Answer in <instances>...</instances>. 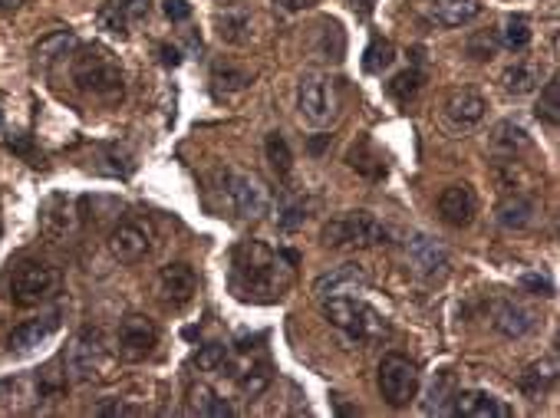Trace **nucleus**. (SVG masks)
<instances>
[{
	"label": "nucleus",
	"mask_w": 560,
	"mask_h": 418,
	"mask_svg": "<svg viewBox=\"0 0 560 418\" xmlns=\"http://www.w3.org/2000/svg\"><path fill=\"white\" fill-rule=\"evenodd\" d=\"M294 251H274L264 241H241L231 251V290L244 303L284 300L294 280Z\"/></svg>",
	"instance_id": "nucleus-1"
},
{
	"label": "nucleus",
	"mask_w": 560,
	"mask_h": 418,
	"mask_svg": "<svg viewBox=\"0 0 560 418\" xmlns=\"http://www.w3.org/2000/svg\"><path fill=\"white\" fill-rule=\"evenodd\" d=\"M70 79L73 86L86 93L96 103H119L126 93V76H122L119 60L106 47H76L70 60Z\"/></svg>",
	"instance_id": "nucleus-2"
},
{
	"label": "nucleus",
	"mask_w": 560,
	"mask_h": 418,
	"mask_svg": "<svg viewBox=\"0 0 560 418\" xmlns=\"http://www.w3.org/2000/svg\"><path fill=\"white\" fill-rule=\"evenodd\" d=\"M320 241L323 247H333V251H366V247L389 244L392 234L369 211H343L323 224Z\"/></svg>",
	"instance_id": "nucleus-3"
},
{
	"label": "nucleus",
	"mask_w": 560,
	"mask_h": 418,
	"mask_svg": "<svg viewBox=\"0 0 560 418\" xmlns=\"http://www.w3.org/2000/svg\"><path fill=\"white\" fill-rule=\"evenodd\" d=\"M297 112L310 129H330L343 112V93L336 76L310 70L297 83Z\"/></svg>",
	"instance_id": "nucleus-4"
},
{
	"label": "nucleus",
	"mask_w": 560,
	"mask_h": 418,
	"mask_svg": "<svg viewBox=\"0 0 560 418\" xmlns=\"http://www.w3.org/2000/svg\"><path fill=\"white\" fill-rule=\"evenodd\" d=\"M320 310L327 323L353 343H373L389 333V323L363 297H327L320 300Z\"/></svg>",
	"instance_id": "nucleus-5"
},
{
	"label": "nucleus",
	"mask_w": 560,
	"mask_h": 418,
	"mask_svg": "<svg viewBox=\"0 0 560 418\" xmlns=\"http://www.w3.org/2000/svg\"><path fill=\"white\" fill-rule=\"evenodd\" d=\"M63 287V274L47 261H24L17 264L10 277V300L17 307H43L50 303Z\"/></svg>",
	"instance_id": "nucleus-6"
},
{
	"label": "nucleus",
	"mask_w": 560,
	"mask_h": 418,
	"mask_svg": "<svg viewBox=\"0 0 560 418\" xmlns=\"http://www.w3.org/2000/svg\"><path fill=\"white\" fill-rule=\"evenodd\" d=\"M376 382H379V395H383L392 409H406V405L419 395L422 372L416 366V359H409L402 353H386L383 359H379Z\"/></svg>",
	"instance_id": "nucleus-7"
},
{
	"label": "nucleus",
	"mask_w": 560,
	"mask_h": 418,
	"mask_svg": "<svg viewBox=\"0 0 560 418\" xmlns=\"http://www.w3.org/2000/svg\"><path fill=\"white\" fill-rule=\"evenodd\" d=\"M221 191L228 198L231 211L244 221H257L271 211V188H267L254 172H238V168H228L221 175Z\"/></svg>",
	"instance_id": "nucleus-8"
},
{
	"label": "nucleus",
	"mask_w": 560,
	"mask_h": 418,
	"mask_svg": "<svg viewBox=\"0 0 560 418\" xmlns=\"http://www.w3.org/2000/svg\"><path fill=\"white\" fill-rule=\"evenodd\" d=\"M66 366L76 379H106L109 376V366H112V356L103 343V333L99 330H83L80 336L73 340L70 353H66Z\"/></svg>",
	"instance_id": "nucleus-9"
},
{
	"label": "nucleus",
	"mask_w": 560,
	"mask_h": 418,
	"mask_svg": "<svg viewBox=\"0 0 560 418\" xmlns=\"http://www.w3.org/2000/svg\"><path fill=\"white\" fill-rule=\"evenodd\" d=\"M80 218V201L73 195H63V191H53L40 205V234L47 241H70L80 231Z\"/></svg>",
	"instance_id": "nucleus-10"
},
{
	"label": "nucleus",
	"mask_w": 560,
	"mask_h": 418,
	"mask_svg": "<svg viewBox=\"0 0 560 418\" xmlns=\"http://www.w3.org/2000/svg\"><path fill=\"white\" fill-rule=\"evenodd\" d=\"M155 346H159V326H155L149 316L142 313H129L126 320L119 323V333H116V349H119V359H126V363H145Z\"/></svg>",
	"instance_id": "nucleus-11"
},
{
	"label": "nucleus",
	"mask_w": 560,
	"mask_h": 418,
	"mask_svg": "<svg viewBox=\"0 0 560 418\" xmlns=\"http://www.w3.org/2000/svg\"><path fill=\"white\" fill-rule=\"evenodd\" d=\"M373 284V277H369V270L363 264H340L327 270V274H320L313 280V293H317V300H327V297H363Z\"/></svg>",
	"instance_id": "nucleus-12"
},
{
	"label": "nucleus",
	"mask_w": 560,
	"mask_h": 418,
	"mask_svg": "<svg viewBox=\"0 0 560 418\" xmlns=\"http://www.w3.org/2000/svg\"><path fill=\"white\" fill-rule=\"evenodd\" d=\"M406 261L412 267V274L422 277L425 284L432 280H442L448 274V251L429 234H412L406 241Z\"/></svg>",
	"instance_id": "nucleus-13"
},
{
	"label": "nucleus",
	"mask_w": 560,
	"mask_h": 418,
	"mask_svg": "<svg viewBox=\"0 0 560 418\" xmlns=\"http://www.w3.org/2000/svg\"><path fill=\"white\" fill-rule=\"evenodd\" d=\"M485 112H488L485 96L475 93V89H455L442 106V126L452 135L472 132L485 119Z\"/></svg>",
	"instance_id": "nucleus-14"
},
{
	"label": "nucleus",
	"mask_w": 560,
	"mask_h": 418,
	"mask_svg": "<svg viewBox=\"0 0 560 418\" xmlns=\"http://www.w3.org/2000/svg\"><path fill=\"white\" fill-rule=\"evenodd\" d=\"M106 247L119 264H139L152 251V231L142 221H119L109 231Z\"/></svg>",
	"instance_id": "nucleus-15"
},
{
	"label": "nucleus",
	"mask_w": 560,
	"mask_h": 418,
	"mask_svg": "<svg viewBox=\"0 0 560 418\" xmlns=\"http://www.w3.org/2000/svg\"><path fill=\"white\" fill-rule=\"evenodd\" d=\"M198 274L188 264H165L159 270V297L168 310H182L195 300Z\"/></svg>",
	"instance_id": "nucleus-16"
},
{
	"label": "nucleus",
	"mask_w": 560,
	"mask_h": 418,
	"mask_svg": "<svg viewBox=\"0 0 560 418\" xmlns=\"http://www.w3.org/2000/svg\"><path fill=\"white\" fill-rule=\"evenodd\" d=\"M475 214H478V198L472 185H465V182L448 185L439 195V218L448 228H468V224L475 221Z\"/></svg>",
	"instance_id": "nucleus-17"
},
{
	"label": "nucleus",
	"mask_w": 560,
	"mask_h": 418,
	"mask_svg": "<svg viewBox=\"0 0 560 418\" xmlns=\"http://www.w3.org/2000/svg\"><path fill=\"white\" fill-rule=\"evenodd\" d=\"M455 415L462 418H511V409L504 405L498 395H491L485 389H462L452 395V405H448Z\"/></svg>",
	"instance_id": "nucleus-18"
},
{
	"label": "nucleus",
	"mask_w": 560,
	"mask_h": 418,
	"mask_svg": "<svg viewBox=\"0 0 560 418\" xmlns=\"http://www.w3.org/2000/svg\"><path fill=\"white\" fill-rule=\"evenodd\" d=\"M541 218V205H537L534 195H524V191H508L504 201L498 205V224L508 231H528Z\"/></svg>",
	"instance_id": "nucleus-19"
},
{
	"label": "nucleus",
	"mask_w": 560,
	"mask_h": 418,
	"mask_svg": "<svg viewBox=\"0 0 560 418\" xmlns=\"http://www.w3.org/2000/svg\"><path fill=\"white\" fill-rule=\"evenodd\" d=\"M60 320H63V313L60 310H53L47 316H37V320H27V323H20L14 333H10V349L14 353H30V349H37L50 340V336L60 330Z\"/></svg>",
	"instance_id": "nucleus-20"
},
{
	"label": "nucleus",
	"mask_w": 560,
	"mask_h": 418,
	"mask_svg": "<svg viewBox=\"0 0 560 418\" xmlns=\"http://www.w3.org/2000/svg\"><path fill=\"white\" fill-rule=\"evenodd\" d=\"M491 326L501 336H508V340H521V336H528L537 326V316L528 307H521V303L501 300L491 307Z\"/></svg>",
	"instance_id": "nucleus-21"
},
{
	"label": "nucleus",
	"mask_w": 560,
	"mask_h": 418,
	"mask_svg": "<svg viewBox=\"0 0 560 418\" xmlns=\"http://www.w3.org/2000/svg\"><path fill=\"white\" fill-rule=\"evenodd\" d=\"M518 386L521 392L528 395V399L534 402H544L547 395L554 392L557 386V356H541V359H534V363L521 372V379H518Z\"/></svg>",
	"instance_id": "nucleus-22"
},
{
	"label": "nucleus",
	"mask_w": 560,
	"mask_h": 418,
	"mask_svg": "<svg viewBox=\"0 0 560 418\" xmlns=\"http://www.w3.org/2000/svg\"><path fill=\"white\" fill-rule=\"evenodd\" d=\"M215 27H218V37L224 43H231V47H248L254 40V17H251V10H244V7L218 10Z\"/></svg>",
	"instance_id": "nucleus-23"
},
{
	"label": "nucleus",
	"mask_w": 560,
	"mask_h": 418,
	"mask_svg": "<svg viewBox=\"0 0 560 418\" xmlns=\"http://www.w3.org/2000/svg\"><path fill=\"white\" fill-rule=\"evenodd\" d=\"M481 14V0H432L429 17L439 27H465Z\"/></svg>",
	"instance_id": "nucleus-24"
},
{
	"label": "nucleus",
	"mask_w": 560,
	"mask_h": 418,
	"mask_svg": "<svg viewBox=\"0 0 560 418\" xmlns=\"http://www.w3.org/2000/svg\"><path fill=\"white\" fill-rule=\"evenodd\" d=\"M346 165H350L356 175L369 178V182H383L386 178V158L369 139H360V142L350 145V152H346Z\"/></svg>",
	"instance_id": "nucleus-25"
},
{
	"label": "nucleus",
	"mask_w": 560,
	"mask_h": 418,
	"mask_svg": "<svg viewBox=\"0 0 560 418\" xmlns=\"http://www.w3.org/2000/svg\"><path fill=\"white\" fill-rule=\"evenodd\" d=\"M491 152H498L501 158H521L531 149V135L524 132L518 122H498L488 135Z\"/></svg>",
	"instance_id": "nucleus-26"
},
{
	"label": "nucleus",
	"mask_w": 560,
	"mask_h": 418,
	"mask_svg": "<svg viewBox=\"0 0 560 418\" xmlns=\"http://www.w3.org/2000/svg\"><path fill=\"white\" fill-rule=\"evenodd\" d=\"M76 47H80V43H76V37L70 30H53L50 37H43L37 47H33V63H37L40 70H50L53 63L73 56Z\"/></svg>",
	"instance_id": "nucleus-27"
},
{
	"label": "nucleus",
	"mask_w": 560,
	"mask_h": 418,
	"mask_svg": "<svg viewBox=\"0 0 560 418\" xmlns=\"http://www.w3.org/2000/svg\"><path fill=\"white\" fill-rule=\"evenodd\" d=\"M211 86H215L218 96H238L248 86H254V73L234 63H215L211 66Z\"/></svg>",
	"instance_id": "nucleus-28"
},
{
	"label": "nucleus",
	"mask_w": 560,
	"mask_h": 418,
	"mask_svg": "<svg viewBox=\"0 0 560 418\" xmlns=\"http://www.w3.org/2000/svg\"><path fill=\"white\" fill-rule=\"evenodd\" d=\"M501 83H504V89H508L511 96H528V93H534L537 86H541V70H537L534 63L518 60L514 66L504 70Z\"/></svg>",
	"instance_id": "nucleus-29"
},
{
	"label": "nucleus",
	"mask_w": 560,
	"mask_h": 418,
	"mask_svg": "<svg viewBox=\"0 0 560 418\" xmlns=\"http://www.w3.org/2000/svg\"><path fill=\"white\" fill-rule=\"evenodd\" d=\"M264 155H267V165L274 168V175L280 182H287L290 172H294V152H290L287 139L280 132H267L264 139Z\"/></svg>",
	"instance_id": "nucleus-30"
},
{
	"label": "nucleus",
	"mask_w": 560,
	"mask_h": 418,
	"mask_svg": "<svg viewBox=\"0 0 560 418\" xmlns=\"http://www.w3.org/2000/svg\"><path fill=\"white\" fill-rule=\"evenodd\" d=\"M422 83H425V73L419 70V66H409V70H402V73H396V76L389 79L386 93L396 99L399 106H406V103H412V99L419 96Z\"/></svg>",
	"instance_id": "nucleus-31"
},
{
	"label": "nucleus",
	"mask_w": 560,
	"mask_h": 418,
	"mask_svg": "<svg viewBox=\"0 0 560 418\" xmlns=\"http://www.w3.org/2000/svg\"><path fill=\"white\" fill-rule=\"evenodd\" d=\"M531 40H534V30H531V20H528V17L514 14V17H508V20L501 24V47H504V50L521 53V50H528Z\"/></svg>",
	"instance_id": "nucleus-32"
},
{
	"label": "nucleus",
	"mask_w": 560,
	"mask_h": 418,
	"mask_svg": "<svg viewBox=\"0 0 560 418\" xmlns=\"http://www.w3.org/2000/svg\"><path fill=\"white\" fill-rule=\"evenodd\" d=\"M271 379H274V372H271V366L264 363V359H261V363H248L238 372V386H241L244 395H251V399H257L261 392H267Z\"/></svg>",
	"instance_id": "nucleus-33"
},
{
	"label": "nucleus",
	"mask_w": 560,
	"mask_h": 418,
	"mask_svg": "<svg viewBox=\"0 0 560 418\" xmlns=\"http://www.w3.org/2000/svg\"><path fill=\"white\" fill-rule=\"evenodd\" d=\"M307 218H310V201H304V198H287L284 205L277 208V228L287 234L304 228Z\"/></svg>",
	"instance_id": "nucleus-34"
},
{
	"label": "nucleus",
	"mask_w": 560,
	"mask_h": 418,
	"mask_svg": "<svg viewBox=\"0 0 560 418\" xmlns=\"http://www.w3.org/2000/svg\"><path fill=\"white\" fill-rule=\"evenodd\" d=\"M455 376L448 369L435 372L432 386H429V402H425V412H445L448 405H452V395H455Z\"/></svg>",
	"instance_id": "nucleus-35"
},
{
	"label": "nucleus",
	"mask_w": 560,
	"mask_h": 418,
	"mask_svg": "<svg viewBox=\"0 0 560 418\" xmlns=\"http://www.w3.org/2000/svg\"><path fill=\"white\" fill-rule=\"evenodd\" d=\"M396 63V47H392L389 40H373L366 47V56H363V70L366 73H373V76H379L383 70H389V66Z\"/></svg>",
	"instance_id": "nucleus-36"
},
{
	"label": "nucleus",
	"mask_w": 560,
	"mask_h": 418,
	"mask_svg": "<svg viewBox=\"0 0 560 418\" xmlns=\"http://www.w3.org/2000/svg\"><path fill=\"white\" fill-rule=\"evenodd\" d=\"M537 119L547 122V126H557L560 122V83L557 76H551L541 89V99H537Z\"/></svg>",
	"instance_id": "nucleus-37"
},
{
	"label": "nucleus",
	"mask_w": 560,
	"mask_h": 418,
	"mask_svg": "<svg viewBox=\"0 0 560 418\" xmlns=\"http://www.w3.org/2000/svg\"><path fill=\"white\" fill-rule=\"evenodd\" d=\"M192 412H198V415H234L231 405L224 402L218 392H211L205 386L192 389Z\"/></svg>",
	"instance_id": "nucleus-38"
},
{
	"label": "nucleus",
	"mask_w": 560,
	"mask_h": 418,
	"mask_svg": "<svg viewBox=\"0 0 560 418\" xmlns=\"http://www.w3.org/2000/svg\"><path fill=\"white\" fill-rule=\"evenodd\" d=\"M99 27L109 30V33H116V37H126L129 33V20L126 14H122V7H119V0H112V4H103L99 7Z\"/></svg>",
	"instance_id": "nucleus-39"
},
{
	"label": "nucleus",
	"mask_w": 560,
	"mask_h": 418,
	"mask_svg": "<svg viewBox=\"0 0 560 418\" xmlns=\"http://www.w3.org/2000/svg\"><path fill=\"white\" fill-rule=\"evenodd\" d=\"M224 363H228V346H224V343H208V346H201L195 353V366L205 369V372H215Z\"/></svg>",
	"instance_id": "nucleus-40"
},
{
	"label": "nucleus",
	"mask_w": 560,
	"mask_h": 418,
	"mask_svg": "<svg viewBox=\"0 0 560 418\" xmlns=\"http://www.w3.org/2000/svg\"><path fill=\"white\" fill-rule=\"evenodd\" d=\"M119 7L129 24H142V20L149 17V0H119Z\"/></svg>",
	"instance_id": "nucleus-41"
},
{
	"label": "nucleus",
	"mask_w": 560,
	"mask_h": 418,
	"mask_svg": "<svg viewBox=\"0 0 560 418\" xmlns=\"http://www.w3.org/2000/svg\"><path fill=\"white\" fill-rule=\"evenodd\" d=\"M162 10L172 24H182V20L192 17V4H188V0H162Z\"/></svg>",
	"instance_id": "nucleus-42"
},
{
	"label": "nucleus",
	"mask_w": 560,
	"mask_h": 418,
	"mask_svg": "<svg viewBox=\"0 0 560 418\" xmlns=\"http://www.w3.org/2000/svg\"><path fill=\"white\" fill-rule=\"evenodd\" d=\"M524 287L528 290H534V293H541V297H554V284L547 277H534V274H528L524 277Z\"/></svg>",
	"instance_id": "nucleus-43"
},
{
	"label": "nucleus",
	"mask_w": 560,
	"mask_h": 418,
	"mask_svg": "<svg viewBox=\"0 0 560 418\" xmlns=\"http://www.w3.org/2000/svg\"><path fill=\"white\" fill-rule=\"evenodd\" d=\"M155 53H159L162 66H178V63H182V50L172 47V43H159V50H155Z\"/></svg>",
	"instance_id": "nucleus-44"
},
{
	"label": "nucleus",
	"mask_w": 560,
	"mask_h": 418,
	"mask_svg": "<svg viewBox=\"0 0 560 418\" xmlns=\"http://www.w3.org/2000/svg\"><path fill=\"white\" fill-rule=\"evenodd\" d=\"M139 405H126V402H112V405H99V415H139Z\"/></svg>",
	"instance_id": "nucleus-45"
},
{
	"label": "nucleus",
	"mask_w": 560,
	"mask_h": 418,
	"mask_svg": "<svg viewBox=\"0 0 560 418\" xmlns=\"http://www.w3.org/2000/svg\"><path fill=\"white\" fill-rule=\"evenodd\" d=\"M274 4H280L287 10V14H300V10H310V7H317L320 0H274Z\"/></svg>",
	"instance_id": "nucleus-46"
},
{
	"label": "nucleus",
	"mask_w": 560,
	"mask_h": 418,
	"mask_svg": "<svg viewBox=\"0 0 560 418\" xmlns=\"http://www.w3.org/2000/svg\"><path fill=\"white\" fill-rule=\"evenodd\" d=\"M350 7L356 10V14H373V7H376V0H350Z\"/></svg>",
	"instance_id": "nucleus-47"
},
{
	"label": "nucleus",
	"mask_w": 560,
	"mask_h": 418,
	"mask_svg": "<svg viewBox=\"0 0 560 418\" xmlns=\"http://www.w3.org/2000/svg\"><path fill=\"white\" fill-rule=\"evenodd\" d=\"M27 0H0V10H17V7H24Z\"/></svg>",
	"instance_id": "nucleus-48"
},
{
	"label": "nucleus",
	"mask_w": 560,
	"mask_h": 418,
	"mask_svg": "<svg viewBox=\"0 0 560 418\" xmlns=\"http://www.w3.org/2000/svg\"><path fill=\"white\" fill-rule=\"evenodd\" d=\"M0 132H4V109H0Z\"/></svg>",
	"instance_id": "nucleus-49"
}]
</instances>
